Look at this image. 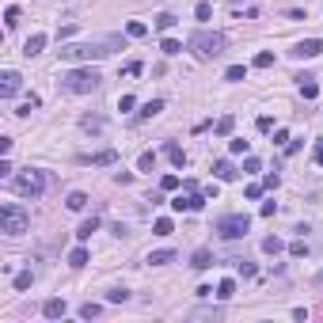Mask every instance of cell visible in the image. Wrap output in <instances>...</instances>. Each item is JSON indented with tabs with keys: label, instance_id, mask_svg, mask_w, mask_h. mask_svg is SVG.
<instances>
[{
	"label": "cell",
	"instance_id": "1",
	"mask_svg": "<svg viewBox=\"0 0 323 323\" xmlns=\"http://www.w3.org/2000/svg\"><path fill=\"white\" fill-rule=\"evenodd\" d=\"M114 46H118V38H111V42H68L57 53H61V61H72V65H92V61L107 57Z\"/></svg>",
	"mask_w": 323,
	"mask_h": 323
},
{
	"label": "cell",
	"instance_id": "2",
	"mask_svg": "<svg viewBox=\"0 0 323 323\" xmlns=\"http://www.w3.org/2000/svg\"><path fill=\"white\" fill-rule=\"evenodd\" d=\"M99 84H103V76H99V68H92V65H80V68L61 76V92H68V95H92Z\"/></svg>",
	"mask_w": 323,
	"mask_h": 323
},
{
	"label": "cell",
	"instance_id": "3",
	"mask_svg": "<svg viewBox=\"0 0 323 323\" xmlns=\"http://www.w3.org/2000/svg\"><path fill=\"white\" fill-rule=\"evenodd\" d=\"M187 50L194 53L198 61H213L224 53V34L221 31H194L187 38Z\"/></svg>",
	"mask_w": 323,
	"mask_h": 323
},
{
	"label": "cell",
	"instance_id": "4",
	"mask_svg": "<svg viewBox=\"0 0 323 323\" xmlns=\"http://www.w3.org/2000/svg\"><path fill=\"white\" fill-rule=\"evenodd\" d=\"M27 228H31V217H27L23 205H16V202L0 205V232L4 236H23Z\"/></svg>",
	"mask_w": 323,
	"mask_h": 323
},
{
	"label": "cell",
	"instance_id": "5",
	"mask_svg": "<svg viewBox=\"0 0 323 323\" xmlns=\"http://www.w3.org/2000/svg\"><path fill=\"white\" fill-rule=\"evenodd\" d=\"M247 228H251V217H247V213H228V217H221V221H217V232H221L224 239L247 236Z\"/></svg>",
	"mask_w": 323,
	"mask_h": 323
},
{
	"label": "cell",
	"instance_id": "6",
	"mask_svg": "<svg viewBox=\"0 0 323 323\" xmlns=\"http://www.w3.org/2000/svg\"><path fill=\"white\" fill-rule=\"evenodd\" d=\"M42 190H46L42 171H23V175L16 179V194H23V198H42Z\"/></svg>",
	"mask_w": 323,
	"mask_h": 323
},
{
	"label": "cell",
	"instance_id": "7",
	"mask_svg": "<svg viewBox=\"0 0 323 323\" xmlns=\"http://www.w3.org/2000/svg\"><path fill=\"white\" fill-rule=\"evenodd\" d=\"M19 88H23V76H19L16 68H8V72L0 76V99H16Z\"/></svg>",
	"mask_w": 323,
	"mask_h": 323
},
{
	"label": "cell",
	"instance_id": "8",
	"mask_svg": "<svg viewBox=\"0 0 323 323\" xmlns=\"http://www.w3.org/2000/svg\"><path fill=\"white\" fill-rule=\"evenodd\" d=\"M202 205H205V198H202V194H194V190H190L187 198L179 194L175 202H171V209H175V213H198V209H202Z\"/></svg>",
	"mask_w": 323,
	"mask_h": 323
},
{
	"label": "cell",
	"instance_id": "9",
	"mask_svg": "<svg viewBox=\"0 0 323 323\" xmlns=\"http://www.w3.org/2000/svg\"><path fill=\"white\" fill-rule=\"evenodd\" d=\"M323 53V38H304L293 46V57H319Z\"/></svg>",
	"mask_w": 323,
	"mask_h": 323
},
{
	"label": "cell",
	"instance_id": "10",
	"mask_svg": "<svg viewBox=\"0 0 323 323\" xmlns=\"http://www.w3.org/2000/svg\"><path fill=\"white\" fill-rule=\"evenodd\" d=\"M84 164H95V168H111V164H118V152H114V148H103V152L84 156Z\"/></svg>",
	"mask_w": 323,
	"mask_h": 323
},
{
	"label": "cell",
	"instance_id": "11",
	"mask_svg": "<svg viewBox=\"0 0 323 323\" xmlns=\"http://www.w3.org/2000/svg\"><path fill=\"white\" fill-rule=\"evenodd\" d=\"M65 312H68V304H65L61 297H50V300L42 304V315H46V319H61Z\"/></svg>",
	"mask_w": 323,
	"mask_h": 323
},
{
	"label": "cell",
	"instance_id": "12",
	"mask_svg": "<svg viewBox=\"0 0 323 323\" xmlns=\"http://www.w3.org/2000/svg\"><path fill=\"white\" fill-rule=\"evenodd\" d=\"M190 266H194V270H209L213 266V251L209 247H198L194 255H190Z\"/></svg>",
	"mask_w": 323,
	"mask_h": 323
},
{
	"label": "cell",
	"instance_id": "13",
	"mask_svg": "<svg viewBox=\"0 0 323 323\" xmlns=\"http://www.w3.org/2000/svg\"><path fill=\"white\" fill-rule=\"evenodd\" d=\"M42 50H46V34H31V38L23 42V53H27V57H34V53H42Z\"/></svg>",
	"mask_w": 323,
	"mask_h": 323
},
{
	"label": "cell",
	"instance_id": "14",
	"mask_svg": "<svg viewBox=\"0 0 323 323\" xmlns=\"http://www.w3.org/2000/svg\"><path fill=\"white\" fill-rule=\"evenodd\" d=\"M164 156H168V160L175 164V168H183V164H187V152H183V148H179L175 141H168V145H164Z\"/></svg>",
	"mask_w": 323,
	"mask_h": 323
},
{
	"label": "cell",
	"instance_id": "15",
	"mask_svg": "<svg viewBox=\"0 0 323 323\" xmlns=\"http://www.w3.org/2000/svg\"><path fill=\"white\" fill-rule=\"evenodd\" d=\"M148 263H152V266H168V263H175V251H171V247H164V251H148Z\"/></svg>",
	"mask_w": 323,
	"mask_h": 323
},
{
	"label": "cell",
	"instance_id": "16",
	"mask_svg": "<svg viewBox=\"0 0 323 323\" xmlns=\"http://www.w3.org/2000/svg\"><path fill=\"white\" fill-rule=\"evenodd\" d=\"M160 111H164V99H148L145 107L137 111V118H141V122H145V118H156V114H160Z\"/></svg>",
	"mask_w": 323,
	"mask_h": 323
},
{
	"label": "cell",
	"instance_id": "17",
	"mask_svg": "<svg viewBox=\"0 0 323 323\" xmlns=\"http://www.w3.org/2000/svg\"><path fill=\"white\" fill-rule=\"evenodd\" d=\"M95 228H99V217H88V221H84V224H80V228H76V239H80V244H88Z\"/></svg>",
	"mask_w": 323,
	"mask_h": 323
},
{
	"label": "cell",
	"instance_id": "18",
	"mask_svg": "<svg viewBox=\"0 0 323 323\" xmlns=\"http://www.w3.org/2000/svg\"><path fill=\"white\" fill-rule=\"evenodd\" d=\"M213 297H217V300H232V297H236V281L224 278L221 285H217V293H213Z\"/></svg>",
	"mask_w": 323,
	"mask_h": 323
},
{
	"label": "cell",
	"instance_id": "19",
	"mask_svg": "<svg viewBox=\"0 0 323 323\" xmlns=\"http://www.w3.org/2000/svg\"><path fill=\"white\" fill-rule=\"evenodd\" d=\"M213 175H217V179H224V183H228V179H236V168H232L228 160H217V164H213Z\"/></svg>",
	"mask_w": 323,
	"mask_h": 323
},
{
	"label": "cell",
	"instance_id": "20",
	"mask_svg": "<svg viewBox=\"0 0 323 323\" xmlns=\"http://www.w3.org/2000/svg\"><path fill=\"white\" fill-rule=\"evenodd\" d=\"M65 205H68V209H72V213H80V209H84V205H88V194H84V190H72V194L65 198Z\"/></svg>",
	"mask_w": 323,
	"mask_h": 323
},
{
	"label": "cell",
	"instance_id": "21",
	"mask_svg": "<svg viewBox=\"0 0 323 323\" xmlns=\"http://www.w3.org/2000/svg\"><path fill=\"white\" fill-rule=\"evenodd\" d=\"M99 315H103V304H95V300L80 304V319H99Z\"/></svg>",
	"mask_w": 323,
	"mask_h": 323
},
{
	"label": "cell",
	"instance_id": "22",
	"mask_svg": "<svg viewBox=\"0 0 323 323\" xmlns=\"http://www.w3.org/2000/svg\"><path fill=\"white\" fill-rule=\"evenodd\" d=\"M88 263V247L80 244V247H72V251H68V266H84Z\"/></svg>",
	"mask_w": 323,
	"mask_h": 323
},
{
	"label": "cell",
	"instance_id": "23",
	"mask_svg": "<svg viewBox=\"0 0 323 323\" xmlns=\"http://www.w3.org/2000/svg\"><path fill=\"white\" fill-rule=\"evenodd\" d=\"M126 34H129V38H145V34H148V27L141 23V19H129V23H126Z\"/></svg>",
	"mask_w": 323,
	"mask_h": 323
},
{
	"label": "cell",
	"instance_id": "24",
	"mask_svg": "<svg viewBox=\"0 0 323 323\" xmlns=\"http://www.w3.org/2000/svg\"><path fill=\"white\" fill-rule=\"evenodd\" d=\"M263 251H266V255H281V251H285V244H281L278 236H266V239H263Z\"/></svg>",
	"mask_w": 323,
	"mask_h": 323
},
{
	"label": "cell",
	"instance_id": "25",
	"mask_svg": "<svg viewBox=\"0 0 323 323\" xmlns=\"http://www.w3.org/2000/svg\"><path fill=\"white\" fill-rule=\"evenodd\" d=\"M232 126H236V118H232V114H221V118H217V137H228Z\"/></svg>",
	"mask_w": 323,
	"mask_h": 323
},
{
	"label": "cell",
	"instance_id": "26",
	"mask_svg": "<svg viewBox=\"0 0 323 323\" xmlns=\"http://www.w3.org/2000/svg\"><path fill=\"white\" fill-rule=\"evenodd\" d=\"M300 80V95H304V99H315V95H319V88L312 84V76H297Z\"/></svg>",
	"mask_w": 323,
	"mask_h": 323
},
{
	"label": "cell",
	"instance_id": "27",
	"mask_svg": "<svg viewBox=\"0 0 323 323\" xmlns=\"http://www.w3.org/2000/svg\"><path fill=\"white\" fill-rule=\"evenodd\" d=\"M171 27H175V16H171V12H160V16H156V31H171Z\"/></svg>",
	"mask_w": 323,
	"mask_h": 323
},
{
	"label": "cell",
	"instance_id": "28",
	"mask_svg": "<svg viewBox=\"0 0 323 323\" xmlns=\"http://www.w3.org/2000/svg\"><path fill=\"white\" fill-rule=\"evenodd\" d=\"M224 80H232V84H239V80H247V68H244V65H232L228 72H224Z\"/></svg>",
	"mask_w": 323,
	"mask_h": 323
},
{
	"label": "cell",
	"instance_id": "29",
	"mask_svg": "<svg viewBox=\"0 0 323 323\" xmlns=\"http://www.w3.org/2000/svg\"><path fill=\"white\" fill-rule=\"evenodd\" d=\"M31 281H34V274H31V270H19V274H16V289H19V293L31 289Z\"/></svg>",
	"mask_w": 323,
	"mask_h": 323
},
{
	"label": "cell",
	"instance_id": "30",
	"mask_svg": "<svg viewBox=\"0 0 323 323\" xmlns=\"http://www.w3.org/2000/svg\"><path fill=\"white\" fill-rule=\"evenodd\" d=\"M160 50L168 53V57H175V53H183V42H175V38H164V42H160Z\"/></svg>",
	"mask_w": 323,
	"mask_h": 323
},
{
	"label": "cell",
	"instance_id": "31",
	"mask_svg": "<svg viewBox=\"0 0 323 323\" xmlns=\"http://www.w3.org/2000/svg\"><path fill=\"white\" fill-rule=\"evenodd\" d=\"M228 148H232L236 156H247V148H251V145H247L244 137H232V141H228Z\"/></svg>",
	"mask_w": 323,
	"mask_h": 323
},
{
	"label": "cell",
	"instance_id": "32",
	"mask_svg": "<svg viewBox=\"0 0 323 323\" xmlns=\"http://www.w3.org/2000/svg\"><path fill=\"white\" fill-rule=\"evenodd\" d=\"M137 168H141V171H152V168H156V152H141Z\"/></svg>",
	"mask_w": 323,
	"mask_h": 323
},
{
	"label": "cell",
	"instance_id": "33",
	"mask_svg": "<svg viewBox=\"0 0 323 323\" xmlns=\"http://www.w3.org/2000/svg\"><path fill=\"white\" fill-rule=\"evenodd\" d=\"M270 65H274V53H270V50L255 53V68H270Z\"/></svg>",
	"mask_w": 323,
	"mask_h": 323
},
{
	"label": "cell",
	"instance_id": "34",
	"mask_svg": "<svg viewBox=\"0 0 323 323\" xmlns=\"http://www.w3.org/2000/svg\"><path fill=\"white\" fill-rule=\"evenodd\" d=\"M171 232H175V224H171L168 217H160V221H156V236H171Z\"/></svg>",
	"mask_w": 323,
	"mask_h": 323
},
{
	"label": "cell",
	"instance_id": "35",
	"mask_svg": "<svg viewBox=\"0 0 323 323\" xmlns=\"http://www.w3.org/2000/svg\"><path fill=\"white\" fill-rule=\"evenodd\" d=\"M289 255H293V259L308 255V244H304V239H293V244H289Z\"/></svg>",
	"mask_w": 323,
	"mask_h": 323
},
{
	"label": "cell",
	"instance_id": "36",
	"mask_svg": "<svg viewBox=\"0 0 323 323\" xmlns=\"http://www.w3.org/2000/svg\"><path fill=\"white\" fill-rule=\"evenodd\" d=\"M194 16L202 19V23H209V19H213V8H209V4H205V0H202V4H198V8H194Z\"/></svg>",
	"mask_w": 323,
	"mask_h": 323
},
{
	"label": "cell",
	"instance_id": "37",
	"mask_svg": "<svg viewBox=\"0 0 323 323\" xmlns=\"http://www.w3.org/2000/svg\"><path fill=\"white\" fill-rule=\"evenodd\" d=\"M4 23H8V27L19 23V8H16V4H8V8H4Z\"/></svg>",
	"mask_w": 323,
	"mask_h": 323
},
{
	"label": "cell",
	"instance_id": "38",
	"mask_svg": "<svg viewBox=\"0 0 323 323\" xmlns=\"http://www.w3.org/2000/svg\"><path fill=\"white\" fill-rule=\"evenodd\" d=\"M107 300H111V304H126L129 293H126V289H111V293H107Z\"/></svg>",
	"mask_w": 323,
	"mask_h": 323
},
{
	"label": "cell",
	"instance_id": "39",
	"mask_svg": "<svg viewBox=\"0 0 323 323\" xmlns=\"http://www.w3.org/2000/svg\"><path fill=\"white\" fill-rule=\"evenodd\" d=\"M160 190H168V194H171V190H179V175H164L160 179Z\"/></svg>",
	"mask_w": 323,
	"mask_h": 323
},
{
	"label": "cell",
	"instance_id": "40",
	"mask_svg": "<svg viewBox=\"0 0 323 323\" xmlns=\"http://www.w3.org/2000/svg\"><path fill=\"white\" fill-rule=\"evenodd\" d=\"M80 126H84L88 133H99V129H103V118H84V122H80Z\"/></svg>",
	"mask_w": 323,
	"mask_h": 323
},
{
	"label": "cell",
	"instance_id": "41",
	"mask_svg": "<svg viewBox=\"0 0 323 323\" xmlns=\"http://www.w3.org/2000/svg\"><path fill=\"white\" fill-rule=\"evenodd\" d=\"M255 126L263 129V133H270V129H274V118H270V114H259V122H255Z\"/></svg>",
	"mask_w": 323,
	"mask_h": 323
},
{
	"label": "cell",
	"instance_id": "42",
	"mask_svg": "<svg viewBox=\"0 0 323 323\" xmlns=\"http://www.w3.org/2000/svg\"><path fill=\"white\" fill-rule=\"evenodd\" d=\"M72 34H76V27H72V23H68V27H61V31H57V42H68Z\"/></svg>",
	"mask_w": 323,
	"mask_h": 323
},
{
	"label": "cell",
	"instance_id": "43",
	"mask_svg": "<svg viewBox=\"0 0 323 323\" xmlns=\"http://www.w3.org/2000/svg\"><path fill=\"white\" fill-rule=\"evenodd\" d=\"M133 107H137L133 95H122V99H118V111H133Z\"/></svg>",
	"mask_w": 323,
	"mask_h": 323
},
{
	"label": "cell",
	"instance_id": "44",
	"mask_svg": "<svg viewBox=\"0 0 323 323\" xmlns=\"http://www.w3.org/2000/svg\"><path fill=\"white\" fill-rule=\"evenodd\" d=\"M244 194H247V198H251V202H255V198H263V187H259V183H251V187H247V190H244Z\"/></svg>",
	"mask_w": 323,
	"mask_h": 323
},
{
	"label": "cell",
	"instance_id": "45",
	"mask_svg": "<svg viewBox=\"0 0 323 323\" xmlns=\"http://www.w3.org/2000/svg\"><path fill=\"white\" fill-rule=\"evenodd\" d=\"M259 168H263V164H259V160H255V156H247V160H244V171H251V175H255V171H259Z\"/></svg>",
	"mask_w": 323,
	"mask_h": 323
},
{
	"label": "cell",
	"instance_id": "46",
	"mask_svg": "<svg viewBox=\"0 0 323 323\" xmlns=\"http://www.w3.org/2000/svg\"><path fill=\"white\" fill-rule=\"evenodd\" d=\"M114 183H122V187H126V183H133V175H129V171H114Z\"/></svg>",
	"mask_w": 323,
	"mask_h": 323
},
{
	"label": "cell",
	"instance_id": "47",
	"mask_svg": "<svg viewBox=\"0 0 323 323\" xmlns=\"http://www.w3.org/2000/svg\"><path fill=\"white\" fill-rule=\"evenodd\" d=\"M259 213H263V217H274V213H278V205H274V202H263V209H259Z\"/></svg>",
	"mask_w": 323,
	"mask_h": 323
},
{
	"label": "cell",
	"instance_id": "48",
	"mask_svg": "<svg viewBox=\"0 0 323 323\" xmlns=\"http://www.w3.org/2000/svg\"><path fill=\"white\" fill-rule=\"evenodd\" d=\"M312 156H315V164H319V168H323V137H319V141H315V152H312Z\"/></svg>",
	"mask_w": 323,
	"mask_h": 323
},
{
	"label": "cell",
	"instance_id": "49",
	"mask_svg": "<svg viewBox=\"0 0 323 323\" xmlns=\"http://www.w3.org/2000/svg\"><path fill=\"white\" fill-rule=\"evenodd\" d=\"M319 285H323V274H319Z\"/></svg>",
	"mask_w": 323,
	"mask_h": 323
},
{
	"label": "cell",
	"instance_id": "50",
	"mask_svg": "<svg viewBox=\"0 0 323 323\" xmlns=\"http://www.w3.org/2000/svg\"><path fill=\"white\" fill-rule=\"evenodd\" d=\"M232 4H236V0H232Z\"/></svg>",
	"mask_w": 323,
	"mask_h": 323
}]
</instances>
